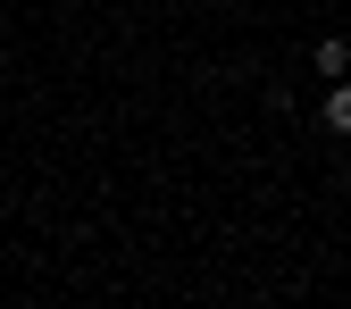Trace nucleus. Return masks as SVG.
<instances>
[{"label": "nucleus", "instance_id": "nucleus-1", "mask_svg": "<svg viewBox=\"0 0 351 309\" xmlns=\"http://www.w3.org/2000/svg\"><path fill=\"white\" fill-rule=\"evenodd\" d=\"M310 59H318V75H326V84H343V75H351V42H343V34H326Z\"/></svg>", "mask_w": 351, "mask_h": 309}, {"label": "nucleus", "instance_id": "nucleus-2", "mask_svg": "<svg viewBox=\"0 0 351 309\" xmlns=\"http://www.w3.org/2000/svg\"><path fill=\"white\" fill-rule=\"evenodd\" d=\"M326 125H335V134H351V84H335V92H326Z\"/></svg>", "mask_w": 351, "mask_h": 309}]
</instances>
